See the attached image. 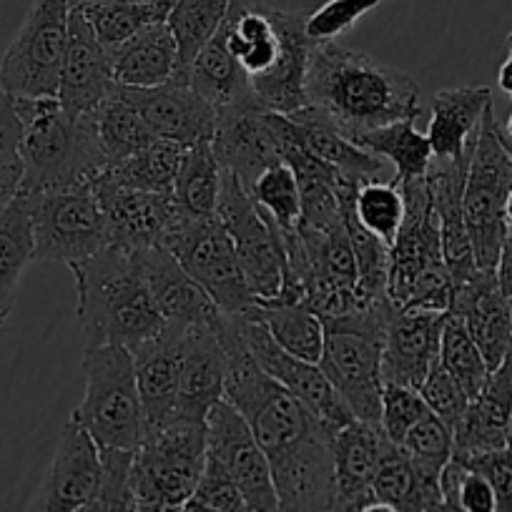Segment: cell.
<instances>
[{"mask_svg": "<svg viewBox=\"0 0 512 512\" xmlns=\"http://www.w3.org/2000/svg\"><path fill=\"white\" fill-rule=\"evenodd\" d=\"M214 329L229 357L224 400L244 417L267 455L279 512H329L337 432L256 367L234 314H216Z\"/></svg>", "mask_w": 512, "mask_h": 512, "instance_id": "1", "label": "cell"}, {"mask_svg": "<svg viewBox=\"0 0 512 512\" xmlns=\"http://www.w3.org/2000/svg\"><path fill=\"white\" fill-rule=\"evenodd\" d=\"M307 101L352 141L425 113V96L415 78L339 41L312 46Z\"/></svg>", "mask_w": 512, "mask_h": 512, "instance_id": "2", "label": "cell"}, {"mask_svg": "<svg viewBox=\"0 0 512 512\" xmlns=\"http://www.w3.org/2000/svg\"><path fill=\"white\" fill-rule=\"evenodd\" d=\"M68 269L76 284V317L86 347L121 344L136 352L161 337L166 319L146 284L139 251L111 244Z\"/></svg>", "mask_w": 512, "mask_h": 512, "instance_id": "3", "label": "cell"}, {"mask_svg": "<svg viewBox=\"0 0 512 512\" xmlns=\"http://www.w3.org/2000/svg\"><path fill=\"white\" fill-rule=\"evenodd\" d=\"M11 98V96H8ZM21 118L23 194L91 186L108 171L91 116H73L58 98H11Z\"/></svg>", "mask_w": 512, "mask_h": 512, "instance_id": "4", "label": "cell"}, {"mask_svg": "<svg viewBox=\"0 0 512 512\" xmlns=\"http://www.w3.org/2000/svg\"><path fill=\"white\" fill-rule=\"evenodd\" d=\"M392 302L324 322V352L319 367L359 422L382 420V354Z\"/></svg>", "mask_w": 512, "mask_h": 512, "instance_id": "5", "label": "cell"}, {"mask_svg": "<svg viewBox=\"0 0 512 512\" xmlns=\"http://www.w3.org/2000/svg\"><path fill=\"white\" fill-rule=\"evenodd\" d=\"M86 392L73 410L98 450L136 452L144 440V405L136 382L134 352L121 344L83 349Z\"/></svg>", "mask_w": 512, "mask_h": 512, "instance_id": "6", "label": "cell"}, {"mask_svg": "<svg viewBox=\"0 0 512 512\" xmlns=\"http://www.w3.org/2000/svg\"><path fill=\"white\" fill-rule=\"evenodd\" d=\"M512 191V156L502 139V126L497 123L495 108H487L477 131L475 149L467 169L462 214L467 234L475 251L477 269L497 272L500 251L507 236L505 204Z\"/></svg>", "mask_w": 512, "mask_h": 512, "instance_id": "7", "label": "cell"}, {"mask_svg": "<svg viewBox=\"0 0 512 512\" xmlns=\"http://www.w3.org/2000/svg\"><path fill=\"white\" fill-rule=\"evenodd\" d=\"M206 455V422L174 417L146 430L128 475L134 502L179 510L199 485Z\"/></svg>", "mask_w": 512, "mask_h": 512, "instance_id": "8", "label": "cell"}, {"mask_svg": "<svg viewBox=\"0 0 512 512\" xmlns=\"http://www.w3.org/2000/svg\"><path fill=\"white\" fill-rule=\"evenodd\" d=\"M224 314H244L256 304L241 274L236 251L219 214L201 216L176 209L161 244Z\"/></svg>", "mask_w": 512, "mask_h": 512, "instance_id": "9", "label": "cell"}, {"mask_svg": "<svg viewBox=\"0 0 512 512\" xmlns=\"http://www.w3.org/2000/svg\"><path fill=\"white\" fill-rule=\"evenodd\" d=\"M73 0H33L0 63V83L11 98H56Z\"/></svg>", "mask_w": 512, "mask_h": 512, "instance_id": "10", "label": "cell"}, {"mask_svg": "<svg viewBox=\"0 0 512 512\" xmlns=\"http://www.w3.org/2000/svg\"><path fill=\"white\" fill-rule=\"evenodd\" d=\"M31 196L33 262L73 267L111 246V229L91 186Z\"/></svg>", "mask_w": 512, "mask_h": 512, "instance_id": "11", "label": "cell"}, {"mask_svg": "<svg viewBox=\"0 0 512 512\" xmlns=\"http://www.w3.org/2000/svg\"><path fill=\"white\" fill-rule=\"evenodd\" d=\"M219 219L236 251L244 282L256 302H277L284 284V246L277 224L251 201L241 181L224 171Z\"/></svg>", "mask_w": 512, "mask_h": 512, "instance_id": "12", "label": "cell"}, {"mask_svg": "<svg viewBox=\"0 0 512 512\" xmlns=\"http://www.w3.org/2000/svg\"><path fill=\"white\" fill-rule=\"evenodd\" d=\"M236 327H239L241 339L246 344V352L251 354V359L256 362V367L262 369L264 374L279 382L287 392H292L309 412L319 417L327 427H332L334 432H339L342 427H347L349 422H354L357 417L352 415L344 400L339 397V392L334 390L332 382L327 379V374L322 372L319 364L304 362V359L294 357V354L284 352L277 342H274L272 334L267 332L262 322L256 317H251L249 312L234 314Z\"/></svg>", "mask_w": 512, "mask_h": 512, "instance_id": "13", "label": "cell"}, {"mask_svg": "<svg viewBox=\"0 0 512 512\" xmlns=\"http://www.w3.org/2000/svg\"><path fill=\"white\" fill-rule=\"evenodd\" d=\"M405 196V219L390 246L387 297L392 307H405L415 284L432 269L445 267L440 244V221L427 191L425 176L400 181Z\"/></svg>", "mask_w": 512, "mask_h": 512, "instance_id": "14", "label": "cell"}, {"mask_svg": "<svg viewBox=\"0 0 512 512\" xmlns=\"http://www.w3.org/2000/svg\"><path fill=\"white\" fill-rule=\"evenodd\" d=\"M206 452L236 482L249 512H279L277 487L267 455L244 417L221 400L206 417Z\"/></svg>", "mask_w": 512, "mask_h": 512, "instance_id": "15", "label": "cell"}, {"mask_svg": "<svg viewBox=\"0 0 512 512\" xmlns=\"http://www.w3.org/2000/svg\"><path fill=\"white\" fill-rule=\"evenodd\" d=\"M292 131V118L282 113L246 108L219 116L211 141L221 169L234 174L249 189L269 166L282 164V149Z\"/></svg>", "mask_w": 512, "mask_h": 512, "instance_id": "16", "label": "cell"}, {"mask_svg": "<svg viewBox=\"0 0 512 512\" xmlns=\"http://www.w3.org/2000/svg\"><path fill=\"white\" fill-rule=\"evenodd\" d=\"M101 485V450L76 420H68L36 487L28 512H81Z\"/></svg>", "mask_w": 512, "mask_h": 512, "instance_id": "17", "label": "cell"}, {"mask_svg": "<svg viewBox=\"0 0 512 512\" xmlns=\"http://www.w3.org/2000/svg\"><path fill=\"white\" fill-rule=\"evenodd\" d=\"M118 93L141 113L156 139L174 141L184 149L214 141L219 113L181 78L154 88L118 86Z\"/></svg>", "mask_w": 512, "mask_h": 512, "instance_id": "18", "label": "cell"}, {"mask_svg": "<svg viewBox=\"0 0 512 512\" xmlns=\"http://www.w3.org/2000/svg\"><path fill=\"white\" fill-rule=\"evenodd\" d=\"M113 68L108 48L98 41L86 13L73 0L68 21V46L63 56L58 101L73 116H91L113 93Z\"/></svg>", "mask_w": 512, "mask_h": 512, "instance_id": "19", "label": "cell"}, {"mask_svg": "<svg viewBox=\"0 0 512 512\" xmlns=\"http://www.w3.org/2000/svg\"><path fill=\"white\" fill-rule=\"evenodd\" d=\"M447 312H417L392 307L382 354L384 382L420 390L432 364L440 359V339Z\"/></svg>", "mask_w": 512, "mask_h": 512, "instance_id": "20", "label": "cell"}, {"mask_svg": "<svg viewBox=\"0 0 512 512\" xmlns=\"http://www.w3.org/2000/svg\"><path fill=\"white\" fill-rule=\"evenodd\" d=\"M93 194L101 201L111 229V244L128 251H144L159 246L166 226L174 219L176 199L171 194H149V191L131 189L116 181L101 179L93 184Z\"/></svg>", "mask_w": 512, "mask_h": 512, "instance_id": "21", "label": "cell"}, {"mask_svg": "<svg viewBox=\"0 0 512 512\" xmlns=\"http://www.w3.org/2000/svg\"><path fill=\"white\" fill-rule=\"evenodd\" d=\"M226 374H229V357L216 334L214 322L186 329L174 417L206 422L209 412L224 400Z\"/></svg>", "mask_w": 512, "mask_h": 512, "instance_id": "22", "label": "cell"}, {"mask_svg": "<svg viewBox=\"0 0 512 512\" xmlns=\"http://www.w3.org/2000/svg\"><path fill=\"white\" fill-rule=\"evenodd\" d=\"M450 312L462 319L490 372L500 367L512 352V307L497 272L480 269L470 282L455 287Z\"/></svg>", "mask_w": 512, "mask_h": 512, "instance_id": "23", "label": "cell"}, {"mask_svg": "<svg viewBox=\"0 0 512 512\" xmlns=\"http://www.w3.org/2000/svg\"><path fill=\"white\" fill-rule=\"evenodd\" d=\"M390 442L382 427L359 420L334 435V500L329 512H357L374 502L372 482Z\"/></svg>", "mask_w": 512, "mask_h": 512, "instance_id": "24", "label": "cell"}, {"mask_svg": "<svg viewBox=\"0 0 512 512\" xmlns=\"http://www.w3.org/2000/svg\"><path fill=\"white\" fill-rule=\"evenodd\" d=\"M184 334V327L166 324L161 337L134 352L136 382H139L141 405H144V432L174 420L176 400H179Z\"/></svg>", "mask_w": 512, "mask_h": 512, "instance_id": "25", "label": "cell"}, {"mask_svg": "<svg viewBox=\"0 0 512 512\" xmlns=\"http://www.w3.org/2000/svg\"><path fill=\"white\" fill-rule=\"evenodd\" d=\"M139 262L166 324L191 329L214 322L219 314L216 304L164 246L139 251Z\"/></svg>", "mask_w": 512, "mask_h": 512, "instance_id": "26", "label": "cell"}, {"mask_svg": "<svg viewBox=\"0 0 512 512\" xmlns=\"http://www.w3.org/2000/svg\"><path fill=\"white\" fill-rule=\"evenodd\" d=\"M492 106L487 86H455L437 91L430 101L427 141L435 159H467L475 149L477 131Z\"/></svg>", "mask_w": 512, "mask_h": 512, "instance_id": "27", "label": "cell"}, {"mask_svg": "<svg viewBox=\"0 0 512 512\" xmlns=\"http://www.w3.org/2000/svg\"><path fill=\"white\" fill-rule=\"evenodd\" d=\"M512 422V352L505 362L492 369L485 387L475 400H470L465 417L455 427V452L467 457L477 452L497 450L507 445V432Z\"/></svg>", "mask_w": 512, "mask_h": 512, "instance_id": "28", "label": "cell"}, {"mask_svg": "<svg viewBox=\"0 0 512 512\" xmlns=\"http://www.w3.org/2000/svg\"><path fill=\"white\" fill-rule=\"evenodd\" d=\"M294 121V131H297V141L304 151L314 156V159L324 161L332 166L334 171L344 176V179L357 181L359 186L369 184V181H390L392 174L387 171V161L374 156L372 151L362 149L354 144L352 139L337 131L317 108L307 106L302 111L289 116Z\"/></svg>", "mask_w": 512, "mask_h": 512, "instance_id": "29", "label": "cell"}, {"mask_svg": "<svg viewBox=\"0 0 512 512\" xmlns=\"http://www.w3.org/2000/svg\"><path fill=\"white\" fill-rule=\"evenodd\" d=\"M184 81L201 98H206L219 116L246 111V108H262L256 103L254 91H251L249 76L239 66V61L231 56L224 26L216 31V36L191 61V66L184 73Z\"/></svg>", "mask_w": 512, "mask_h": 512, "instance_id": "30", "label": "cell"}, {"mask_svg": "<svg viewBox=\"0 0 512 512\" xmlns=\"http://www.w3.org/2000/svg\"><path fill=\"white\" fill-rule=\"evenodd\" d=\"M113 81L126 88H154L181 76L179 48L166 23L144 28L118 48L108 51Z\"/></svg>", "mask_w": 512, "mask_h": 512, "instance_id": "31", "label": "cell"}, {"mask_svg": "<svg viewBox=\"0 0 512 512\" xmlns=\"http://www.w3.org/2000/svg\"><path fill=\"white\" fill-rule=\"evenodd\" d=\"M31 262V196L21 191L16 199L0 206V332L16 307L21 277Z\"/></svg>", "mask_w": 512, "mask_h": 512, "instance_id": "32", "label": "cell"}, {"mask_svg": "<svg viewBox=\"0 0 512 512\" xmlns=\"http://www.w3.org/2000/svg\"><path fill=\"white\" fill-rule=\"evenodd\" d=\"M374 500L397 512H432L442 500L440 480L422 475L402 447L390 442L372 482Z\"/></svg>", "mask_w": 512, "mask_h": 512, "instance_id": "33", "label": "cell"}, {"mask_svg": "<svg viewBox=\"0 0 512 512\" xmlns=\"http://www.w3.org/2000/svg\"><path fill=\"white\" fill-rule=\"evenodd\" d=\"M251 317L267 327L274 342L284 352L304 359V362L319 364L324 352V322L309 304L287 302V304H262L256 302L249 309Z\"/></svg>", "mask_w": 512, "mask_h": 512, "instance_id": "34", "label": "cell"}, {"mask_svg": "<svg viewBox=\"0 0 512 512\" xmlns=\"http://www.w3.org/2000/svg\"><path fill=\"white\" fill-rule=\"evenodd\" d=\"M354 144L395 166V176H392L395 184L425 176L432 161L430 141H427V134L417 131L415 121H397L390 126L374 128V131L359 136Z\"/></svg>", "mask_w": 512, "mask_h": 512, "instance_id": "35", "label": "cell"}, {"mask_svg": "<svg viewBox=\"0 0 512 512\" xmlns=\"http://www.w3.org/2000/svg\"><path fill=\"white\" fill-rule=\"evenodd\" d=\"M184 146L174 141L156 139L134 156L108 166L103 176L116 184L131 186V189L149 191V194H174V181L179 174Z\"/></svg>", "mask_w": 512, "mask_h": 512, "instance_id": "36", "label": "cell"}, {"mask_svg": "<svg viewBox=\"0 0 512 512\" xmlns=\"http://www.w3.org/2000/svg\"><path fill=\"white\" fill-rule=\"evenodd\" d=\"M221 181H224V169L216 159L214 146H189L184 151V159H181L171 196L181 209L191 211V214L214 216L219 211Z\"/></svg>", "mask_w": 512, "mask_h": 512, "instance_id": "37", "label": "cell"}, {"mask_svg": "<svg viewBox=\"0 0 512 512\" xmlns=\"http://www.w3.org/2000/svg\"><path fill=\"white\" fill-rule=\"evenodd\" d=\"M231 0H174L166 26L179 48V68L184 81L186 68L191 66L201 48L216 36L229 16Z\"/></svg>", "mask_w": 512, "mask_h": 512, "instance_id": "38", "label": "cell"}, {"mask_svg": "<svg viewBox=\"0 0 512 512\" xmlns=\"http://www.w3.org/2000/svg\"><path fill=\"white\" fill-rule=\"evenodd\" d=\"M93 121H96L98 139H101V146L111 164H118V161L134 156L136 151L156 141L154 131L146 126L141 113L118 93V86L93 111Z\"/></svg>", "mask_w": 512, "mask_h": 512, "instance_id": "39", "label": "cell"}, {"mask_svg": "<svg viewBox=\"0 0 512 512\" xmlns=\"http://www.w3.org/2000/svg\"><path fill=\"white\" fill-rule=\"evenodd\" d=\"M78 3V0H76ZM88 23L96 31L98 41L111 51L134 38L144 28L166 23L174 0H146V3H113V6H83Z\"/></svg>", "mask_w": 512, "mask_h": 512, "instance_id": "40", "label": "cell"}, {"mask_svg": "<svg viewBox=\"0 0 512 512\" xmlns=\"http://www.w3.org/2000/svg\"><path fill=\"white\" fill-rule=\"evenodd\" d=\"M440 364L450 372V377L460 384L470 400L480 395L487 377H490V367H487L485 357L477 349V344L472 342L462 319L452 312H447L445 327H442Z\"/></svg>", "mask_w": 512, "mask_h": 512, "instance_id": "41", "label": "cell"}, {"mask_svg": "<svg viewBox=\"0 0 512 512\" xmlns=\"http://www.w3.org/2000/svg\"><path fill=\"white\" fill-rule=\"evenodd\" d=\"M259 209L277 224L279 231H294L302 216V199H299V184L292 166L277 164L269 166L254 184L246 189Z\"/></svg>", "mask_w": 512, "mask_h": 512, "instance_id": "42", "label": "cell"}, {"mask_svg": "<svg viewBox=\"0 0 512 512\" xmlns=\"http://www.w3.org/2000/svg\"><path fill=\"white\" fill-rule=\"evenodd\" d=\"M354 211L364 229L392 246L402 219H405V196H402L400 184H395L392 179L362 184L354 196Z\"/></svg>", "mask_w": 512, "mask_h": 512, "instance_id": "43", "label": "cell"}, {"mask_svg": "<svg viewBox=\"0 0 512 512\" xmlns=\"http://www.w3.org/2000/svg\"><path fill=\"white\" fill-rule=\"evenodd\" d=\"M397 447L405 450V455L415 462L422 475L440 480L442 470H445L447 462L452 460V452H455V432L435 412H430L417 425L410 427V432L402 437Z\"/></svg>", "mask_w": 512, "mask_h": 512, "instance_id": "44", "label": "cell"}, {"mask_svg": "<svg viewBox=\"0 0 512 512\" xmlns=\"http://www.w3.org/2000/svg\"><path fill=\"white\" fill-rule=\"evenodd\" d=\"M23 174L21 118L11 98L0 96V206L21 194Z\"/></svg>", "mask_w": 512, "mask_h": 512, "instance_id": "45", "label": "cell"}, {"mask_svg": "<svg viewBox=\"0 0 512 512\" xmlns=\"http://www.w3.org/2000/svg\"><path fill=\"white\" fill-rule=\"evenodd\" d=\"M440 490L442 500L452 502L465 512H497V500L490 482L457 457H452L442 470Z\"/></svg>", "mask_w": 512, "mask_h": 512, "instance_id": "46", "label": "cell"}, {"mask_svg": "<svg viewBox=\"0 0 512 512\" xmlns=\"http://www.w3.org/2000/svg\"><path fill=\"white\" fill-rule=\"evenodd\" d=\"M387 0H327L317 11L307 13V36L314 43L339 41L352 31L367 13L377 11Z\"/></svg>", "mask_w": 512, "mask_h": 512, "instance_id": "47", "label": "cell"}, {"mask_svg": "<svg viewBox=\"0 0 512 512\" xmlns=\"http://www.w3.org/2000/svg\"><path fill=\"white\" fill-rule=\"evenodd\" d=\"M430 412L432 410L427 407V402L422 400L420 390L384 382L382 420H379V427H382L384 435L390 437L395 445H400L402 437L410 432V427L417 425V422L425 415H430Z\"/></svg>", "mask_w": 512, "mask_h": 512, "instance_id": "48", "label": "cell"}, {"mask_svg": "<svg viewBox=\"0 0 512 512\" xmlns=\"http://www.w3.org/2000/svg\"><path fill=\"white\" fill-rule=\"evenodd\" d=\"M420 395L422 400L427 402V407H430L447 427H452V432H455V427L460 425L467 407H470V397H467L460 384L450 377V372L442 367L440 359H437V362L432 364L430 372H427L425 382H422L420 387Z\"/></svg>", "mask_w": 512, "mask_h": 512, "instance_id": "49", "label": "cell"}, {"mask_svg": "<svg viewBox=\"0 0 512 512\" xmlns=\"http://www.w3.org/2000/svg\"><path fill=\"white\" fill-rule=\"evenodd\" d=\"M457 460H462L470 470L480 472L490 482L497 500V512H512V452L507 450V445L497 447V450L477 452V455L457 457Z\"/></svg>", "mask_w": 512, "mask_h": 512, "instance_id": "50", "label": "cell"}, {"mask_svg": "<svg viewBox=\"0 0 512 512\" xmlns=\"http://www.w3.org/2000/svg\"><path fill=\"white\" fill-rule=\"evenodd\" d=\"M199 502H204L206 507H211L214 512H249L246 507L244 495L236 487V482L226 475L224 467L219 462L211 460L206 455V467L201 472V480L196 485L194 495Z\"/></svg>", "mask_w": 512, "mask_h": 512, "instance_id": "51", "label": "cell"}, {"mask_svg": "<svg viewBox=\"0 0 512 512\" xmlns=\"http://www.w3.org/2000/svg\"><path fill=\"white\" fill-rule=\"evenodd\" d=\"M497 279L505 292V297H512V226L507 229L505 244L500 251V262H497Z\"/></svg>", "mask_w": 512, "mask_h": 512, "instance_id": "52", "label": "cell"}, {"mask_svg": "<svg viewBox=\"0 0 512 512\" xmlns=\"http://www.w3.org/2000/svg\"><path fill=\"white\" fill-rule=\"evenodd\" d=\"M505 46H507V58L502 61L500 71H497V86H500V91L505 93V96H510L512 101V31L507 33Z\"/></svg>", "mask_w": 512, "mask_h": 512, "instance_id": "53", "label": "cell"}, {"mask_svg": "<svg viewBox=\"0 0 512 512\" xmlns=\"http://www.w3.org/2000/svg\"><path fill=\"white\" fill-rule=\"evenodd\" d=\"M179 512H214V510H211V507H206L204 502L196 500V497H189V500L179 507Z\"/></svg>", "mask_w": 512, "mask_h": 512, "instance_id": "54", "label": "cell"}, {"mask_svg": "<svg viewBox=\"0 0 512 512\" xmlns=\"http://www.w3.org/2000/svg\"><path fill=\"white\" fill-rule=\"evenodd\" d=\"M83 6H113V3H146V0H78Z\"/></svg>", "mask_w": 512, "mask_h": 512, "instance_id": "55", "label": "cell"}, {"mask_svg": "<svg viewBox=\"0 0 512 512\" xmlns=\"http://www.w3.org/2000/svg\"><path fill=\"white\" fill-rule=\"evenodd\" d=\"M357 512H397V510H395V507H390V505H384V502L374 500V502H369V505H364L362 510H357Z\"/></svg>", "mask_w": 512, "mask_h": 512, "instance_id": "56", "label": "cell"}, {"mask_svg": "<svg viewBox=\"0 0 512 512\" xmlns=\"http://www.w3.org/2000/svg\"><path fill=\"white\" fill-rule=\"evenodd\" d=\"M432 512H465V510H460V507L457 505H452V502H447V500H440V505L435 507V510Z\"/></svg>", "mask_w": 512, "mask_h": 512, "instance_id": "57", "label": "cell"}, {"mask_svg": "<svg viewBox=\"0 0 512 512\" xmlns=\"http://www.w3.org/2000/svg\"><path fill=\"white\" fill-rule=\"evenodd\" d=\"M505 216H507V226H512V191L507 194V204H505Z\"/></svg>", "mask_w": 512, "mask_h": 512, "instance_id": "58", "label": "cell"}, {"mask_svg": "<svg viewBox=\"0 0 512 512\" xmlns=\"http://www.w3.org/2000/svg\"><path fill=\"white\" fill-rule=\"evenodd\" d=\"M502 131H505L507 139H512V113H510V118L505 121V126H502Z\"/></svg>", "mask_w": 512, "mask_h": 512, "instance_id": "59", "label": "cell"}, {"mask_svg": "<svg viewBox=\"0 0 512 512\" xmlns=\"http://www.w3.org/2000/svg\"><path fill=\"white\" fill-rule=\"evenodd\" d=\"M502 139H505V146H507V151H510V156H512V139H507V136H505V131H502Z\"/></svg>", "mask_w": 512, "mask_h": 512, "instance_id": "60", "label": "cell"}, {"mask_svg": "<svg viewBox=\"0 0 512 512\" xmlns=\"http://www.w3.org/2000/svg\"><path fill=\"white\" fill-rule=\"evenodd\" d=\"M507 450L512 452V422H510V432H507Z\"/></svg>", "mask_w": 512, "mask_h": 512, "instance_id": "61", "label": "cell"}, {"mask_svg": "<svg viewBox=\"0 0 512 512\" xmlns=\"http://www.w3.org/2000/svg\"><path fill=\"white\" fill-rule=\"evenodd\" d=\"M0 96H6V91H3V83H0Z\"/></svg>", "mask_w": 512, "mask_h": 512, "instance_id": "62", "label": "cell"}, {"mask_svg": "<svg viewBox=\"0 0 512 512\" xmlns=\"http://www.w3.org/2000/svg\"><path fill=\"white\" fill-rule=\"evenodd\" d=\"M510 307H512V297H510Z\"/></svg>", "mask_w": 512, "mask_h": 512, "instance_id": "63", "label": "cell"}]
</instances>
